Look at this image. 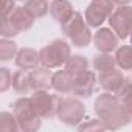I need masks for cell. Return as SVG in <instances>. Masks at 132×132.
<instances>
[{
    "mask_svg": "<svg viewBox=\"0 0 132 132\" xmlns=\"http://www.w3.org/2000/svg\"><path fill=\"white\" fill-rule=\"evenodd\" d=\"M93 107H95V113L106 124V127L109 130L121 129V127L127 126L129 121L132 120L129 112L124 107L123 100L118 95L110 93V92H104V93L98 95Z\"/></svg>",
    "mask_w": 132,
    "mask_h": 132,
    "instance_id": "cell-1",
    "label": "cell"
},
{
    "mask_svg": "<svg viewBox=\"0 0 132 132\" xmlns=\"http://www.w3.org/2000/svg\"><path fill=\"white\" fill-rule=\"evenodd\" d=\"M70 56H72V47L70 44H67L62 39H54L53 42H50L48 45L39 50L40 65H44L50 70L65 65V62L69 61Z\"/></svg>",
    "mask_w": 132,
    "mask_h": 132,
    "instance_id": "cell-2",
    "label": "cell"
},
{
    "mask_svg": "<svg viewBox=\"0 0 132 132\" xmlns=\"http://www.w3.org/2000/svg\"><path fill=\"white\" fill-rule=\"evenodd\" d=\"M13 112L19 121V127L23 132H36L42 126V117L37 115V112L33 107L31 98L22 96L13 103Z\"/></svg>",
    "mask_w": 132,
    "mask_h": 132,
    "instance_id": "cell-3",
    "label": "cell"
},
{
    "mask_svg": "<svg viewBox=\"0 0 132 132\" xmlns=\"http://www.w3.org/2000/svg\"><path fill=\"white\" fill-rule=\"evenodd\" d=\"M84 115H86V104L81 100L72 98V96H62V98H59L56 117L64 124L76 127L79 123L84 121Z\"/></svg>",
    "mask_w": 132,
    "mask_h": 132,
    "instance_id": "cell-4",
    "label": "cell"
},
{
    "mask_svg": "<svg viewBox=\"0 0 132 132\" xmlns=\"http://www.w3.org/2000/svg\"><path fill=\"white\" fill-rule=\"evenodd\" d=\"M34 110L37 112L39 117L42 118H53L57 113V103L59 98L57 95L50 93L47 89H40V90H33V95L30 96Z\"/></svg>",
    "mask_w": 132,
    "mask_h": 132,
    "instance_id": "cell-5",
    "label": "cell"
},
{
    "mask_svg": "<svg viewBox=\"0 0 132 132\" xmlns=\"http://www.w3.org/2000/svg\"><path fill=\"white\" fill-rule=\"evenodd\" d=\"M113 2L112 0H92L84 11V19L89 27L100 28L104 20L113 13Z\"/></svg>",
    "mask_w": 132,
    "mask_h": 132,
    "instance_id": "cell-6",
    "label": "cell"
},
{
    "mask_svg": "<svg viewBox=\"0 0 132 132\" xmlns=\"http://www.w3.org/2000/svg\"><path fill=\"white\" fill-rule=\"evenodd\" d=\"M109 25L115 31V34L120 39H126L130 34L132 30V6L123 5L113 10V13L109 16Z\"/></svg>",
    "mask_w": 132,
    "mask_h": 132,
    "instance_id": "cell-7",
    "label": "cell"
},
{
    "mask_svg": "<svg viewBox=\"0 0 132 132\" xmlns=\"http://www.w3.org/2000/svg\"><path fill=\"white\" fill-rule=\"evenodd\" d=\"M96 82H98V78H96L95 72L86 70V72L73 76V92L72 93L79 98H89L93 93Z\"/></svg>",
    "mask_w": 132,
    "mask_h": 132,
    "instance_id": "cell-8",
    "label": "cell"
},
{
    "mask_svg": "<svg viewBox=\"0 0 132 132\" xmlns=\"http://www.w3.org/2000/svg\"><path fill=\"white\" fill-rule=\"evenodd\" d=\"M120 37L115 34L112 28H98V31L93 34V45L101 53H112L118 48Z\"/></svg>",
    "mask_w": 132,
    "mask_h": 132,
    "instance_id": "cell-9",
    "label": "cell"
},
{
    "mask_svg": "<svg viewBox=\"0 0 132 132\" xmlns=\"http://www.w3.org/2000/svg\"><path fill=\"white\" fill-rule=\"evenodd\" d=\"M16 65L19 69L22 70H33L36 67H39V64H40V59H39V51L30 48V47H25V48H20L16 54V59H14Z\"/></svg>",
    "mask_w": 132,
    "mask_h": 132,
    "instance_id": "cell-10",
    "label": "cell"
},
{
    "mask_svg": "<svg viewBox=\"0 0 132 132\" xmlns=\"http://www.w3.org/2000/svg\"><path fill=\"white\" fill-rule=\"evenodd\" d=\"M124 81V76L120 70L113 69V70H109V72H103L100 73L98 76V82L100 86L104 89V92H110V93H118L121 84Z\"/></svg>",
    "mask_w": 132,
    "mask_h": 132,
    "instance_id": "cell-11",
    "label": "cell"
},
{
    "mask_svg": "<svg viewBox=\"0 0 132 132\" xmlns=\"http://www.w3.org/2000/svg\"><path fill=\"white\" fill-rule=\"evenodd\" d=\"M51 89L61 95H69L73 92V75L67 70H57L51 76Z\"/></svg>",
    "mask_w": 132,
    "mask_h": 132,
    "instance_id": "cell-12",
    "label": "cell"
},
{
    "mask_svg": "<svg viewBox=\"0 0 132 132\" xmlns=\"http://www.w3.org/2000/svg\"><path fill=\"white\" fill-rule=\"evenodd\" d=\"M50 14L56 22L62 25L75 14V10L70 0H53L50 3Z\"/></svg>",
    "mask_w": 132,
    "mask_h": 132,
    "instance_id": "cell-13",
    "label": "cell"
},
{
    "mask_svg": "<svg viewBox=\"0 0 132 132\" xmlns=\"http://www.w3.org/2000/svg\"><path fill=\"white\" fill-rule=\"evenodd\" d=\"M51 76L53 73L50 69L44 67H36L30 70V81H31V89L33 90H40V89H50L51 87Z\"/></svg>",
    "mask_w": 132,
    "mask_h": 132,
    "instance_id": "cell-14",
    "label": "cell"
},
{
    "mask_svg": "<svg viewBox=\"0 0 132 132\" xmlns=\"http://www.w3.org/2000/svg\"><path fill=\"white\" fill-rule=\"evenodd\" d=\"M8 17H10L11 23L17 28L19 33H23V31L30 30V28L33 27V23H34V20H36V19L25 10V6H16V10H14Z\"/></svg>",
    "mask_w": 132,
    "mask_h": 132,
    "instance_id": "cell-15",
    "label": "cell"
},
{
    "mask_svg": "<svg viewBox=\"0 0 132 132\" xmlns=\"http://www.w3.org/2000/svg\"><path fill=\"white\" fill-rule=\"evenodd\" d=\"M86 25H87V22H86V19L82 17V14L78 13V11H75V14H73L67 22L61 25V30H62V33H64L65 37L73 39L78 33H81V31L84 30Z\"/></svg>",
    "mask_w": 132,
    "mask_h": 132,
    "instance_id": "cell-16",
    "label": "cell"
},
{
    "mask_svg": "<svg viewBox=\"0 0 132 132\" xmlns=\"http://www.w3.org/2000/svg\"><path fill=\"white\" fill-rule=\"evenodd\" d=\"M93 69L98 72V73H103V72H109V70H113L117 69V61H115V56H112L110 53H98L93 56Z\"/></svg>",
    "mask_w": 132,
    "mask_h": 132,
    "instance_id": "cell-17",
    "label": "cell"
},
{
    "mask_svg": "<svg viewBox=\"0 0 132 132\" xmlns=\"http://www.w3.org/2000/svg\"><path fill=\"white\" fill-rule=\"evenodd\" d=\"M13 89L20 95H27L30 90H33L30 81V72L20 69L16 73H13Z\"/></svg>",
    "mask_w": 132,
    "mask_h": 132,
    "instance_id": "cell-18",
    "label": "cell"
},
{
    "mask_svg": "<svg viewBox=\"0 0 132 132\" xmlns=\"http://www.w3.org/2000/svg\"><path fill=\"white\" fill-rule=\"evenodd\" d=\"M64 69L67 70L70 75L76 76V75H79V73L89 70V61H87L82 54H72V56L69 57V61L65 62Z\"/></svg>",
    "mask_w": 132,
    "mask_h": 132,
    "instance_id": "cell-19",
    "label": "cell"
},
{
    "mask_svg": "<svg viewBox=\"0 0 132 132\" xmlns=\"http://www.w3.org/2000/svg\"><path fill=\"white\" fill-rule=\"evenodd\" d=\"M117 67L121 70H132V45H120L115 50Z\"/></svg>",
    "mask_w": 132,
    "mask_h": 132,
    "instance_id": "cell-20",
    "label": "cell"
},
{
    "mask_svg": "<svg viewBox=\"0 0 132 132\" xmlns=\"http://www.w3.org/2000/svg\"><path fill=\"white\" fill-rule=\"evenodd\" d=\"M23 6L34 19H42L50 13V3L47 0H25Z\"/></svg>",
    "mask_w": 132,
    "mask_h": 132,
    "instance_id": "cell-21",
    "label": "cell"
},
{
    "mask_svg": "<svg viewBox=\"0 0 132 132\" xmlns=\"http://www.w3.org/2000/svg\"><path fill=\"white\" fill-rule=\"evenodd\" d=\"M17 44L14 40H10L6 37H2V40H0V61H11L13 57H16L17 54Z\"/></svg>",
    "mask_w": 132,
    "mask_h": 132,
    "instance_id": "cell-22",
    "label": "cell"
},
{
    "mask_svg": "<svg viewBox=\"0 0 132 132\" xmlns=\"http://www.w3.org/2000/svg\"><path fill=\"white\" fill-rule=\"evenodd\" d=\"M0 130L2 132H17L20 130L19 121L14 115V112H2L0 113Z\"/></svg>",
    "mask_w": 132,
    "mask_h": 132,
    "instance_id": "cell-23",
    "label": "cell"
},
{
    "mask_svg": "<svg viewBox=\"0 0 132 132\" xmlns=\"http://www.w3.org/2000/svg\"><path fill=\"white\" fill-rule=\"evenodd\" d=\"M70 40H72V45H75V47H78V48L87 47V45L93 40V34H92V31H90V27L86 25L84 30H82L81 33H78V34H76L73 39H70Z\"/></svg>",
    "mask_w": 132,
    "mask_h": 132,
    "instance_id": "cell-24",
    "label": "cell"
},
{
    "mask_svg": "<svg viewBox=\"0 0 132 132\" xmlns=\"http://www.w3.org/2000/svg\"><path fill=\"white\" fill-rule=\"evenodd\" d=\"M78 130H87V132H96V130H107L106 124L98 118H87L86 123H79L76 126Z\"/></svg>",
    "mask_w": 132,
    "mask_h": 132,
    "instance_id": "cell-25",
    "label": "cell"
},
{
    "mask_svg": "<svg viewBox=\"0 0 132 132\" xmlns=\"http://www.w3.org/2000/svg\"><path fill=\"white\" fill-rule=\"evenodd\" d=\"M19 34V31H17V28L11 23V20H10V17H2V27H0V36L2 37H6V39H10V37H14V36H17Z\"/></svg>",
    "mask_w": 132,
    "mask_h": 132,
    "instance_id": "cell-26",
    "label": "cell"
},
{
    "mask_svg": "<svg viewBox=\"0 0 132 132\" xmlns=\"http://www.w3.org/2000/svg\"><path fill=\"white\" fill-rule=\"evenodd\" d=\"M11 86H13V75H11L10 69L2 67L0 69V92L5 93Z\"/></svg>",
    "mask_w": 132,
    "mask_h": 132,
    "instance_id": "cell-27",
    "label": "cell"
},
{
    "mask_svg": "<svg viewBox=\"0 0 132 132\" xmlns=\"http://www.w3.org/2000/svg\"><path fill=\"white\" fill-rule=\"evenodd\" d=\"M130 93H132V76H124V81H123V84H121L117 95L123 100L124 96H127Z\"/></svg>",
    "mask_w": 132,
    "mask_h": 132,
    "instance_id": "cell-28",
    "label": "cell"
},
{
    "mask_svg": "<svg viewBox=\"0 0 132 132\" xmlns=\"http://www.w3.org/2000/svg\"><path fill=\"white\" fill-rule=\"evenodd\" d=\"M16 10L14 0H3V6H2V17H8L13 11Z\"/></svg>",
    "mask_w": 132,
    "mask_h": 132,
    "instance_id": "cell-29",
    "label": "cell"
},
{
    "mask_svg": "<svg viewBox=\"0 0 132 132\" xmlns=\"http://www.w3.org/2000/svg\"><path fill=\"white\" fill-rule=\"evenodd\" d=\"M123 103H124V107H126V110L129 112V115L132 118V93L127 95V96H124L123 98Z\"/></svg>",
    "mask_w": 132,
    "mask_h": 132,
    "instance_id": "cell-30",
    "label": "cell"
},
{
    "mask_svg": "<svg viewBox=\"0 0 132 132\" xmlns=\"http://www.w3.org/2000/svg\"><path fill=\"white\" fill-rule=\"evenodd\" d=\"M112 2H113L115 5H118V6H123V5H129L132 0H112Z\"/></svg>",
    "mask_w": 132,
    "mask_h": 132,
    "instance_id": "cell-31",
    "label": "cell"
},
{
    "mask_svg": "<svg viewBox=\"0 0 132 132\" xmlns=\"http://www.w3.org/2000/svg\"><path fill=\"white\" fill-rule=\"evenodd\" d=\"M129 39H130V45H132V30H130V34H129Z\"/></svg>",
    "mask_w": 132,
    "mask_h": 132,
    "instance_id": "cell-32",
    "label": "cell"
},
{
    "mask_svg": "<svg viewBox=\"0 0 132 132\" xmlns=\"http://www.w3.org/2000/svg\"><path fill=\"white\" fill-rule=\"evenodd\" d=\"M19 2H25V0H19Z\"/></svg>",
    "mask_w": 132,
    "mask_h": 132,
    "instance_id": "cell-33",
    "label": "cell"
}]
</instances>
